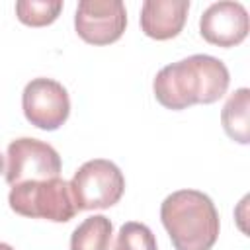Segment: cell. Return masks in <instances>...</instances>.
<instances>
[{
  "label": "cell",
  "mask_w": 250,
  "mask_h": 250,
  "mask_svg": "<svg viewBox=\"0 0 250 250\" xmlns=\"http://www.w3.org/2000/svg\"><path fill=\"white\" fill-rule=\"evenodd\" d=\"M62 10L61 0H20L16 2V16L23 25L45 27L51 25Z\"/></svg>",
  "instance_id": "cell-12"
},
{
  "label": "cell",
  "mask_w": 250,
  "mask_h": 250,
  "mask_svg": "<svg viewBox=\"0 0 250 250\" xmlns=\"http://www.w3.org/2000/svg\"><path fill=\"white\" fill-rule=\"evenodd\" d=\"M21 107L33 127L55 131L70 115V98L61 82L53 78H33L23 88Z\"/></svg>",
  "instance_id": "cell-6"
},
{
  "label": "cell",
  "mask_w": 250,
  "mask_h": 250,
  "mask_svg": "<svg viewBox=\"0 0 250 250\" xmlns=\"http://www.w3.org/2000/svg\"><path fill=\"white\" fill-rule=\"evenodd\" d=\"M76 211L113 207L125 191V178L119 166L105 158L84 162L68 182Z\"/></svg>",
  "instance_id": "cell-4"
},
{
  "label": "cell",
  "mask_w": 250,
  "mask_h": 250,
  "mask_svg": "<svg viewBox=\"0 0 250 250\" xmlns=\"http://www.w3.org/2000/svg\"><path fill=\"white\" fill-rule=\"evenodd\" d=\"M188 12V0H145L141 8V29L156 41L172 39L184 29Z\"/></svg>",
  "instance_id": "cell-9"
},
{
  "label": "cell",
  "mask_w": 250,
  "mask_h": 250,
  "mask_svg": "<svg viewBox=\"0 0 250 250\" xmlns=\"http://www.w3.org/2000/svg\"><path fill=\"white\" fill-rule=\"evenodd\" d=\"M127 10L121 0H82L76 8L74 29L90 45H109L121 39Z\"/></svg>",
  "instance_id": "cell-7"
},
{
  "label": "cell",
  "mask_w": 250,
  "mask_h": 250,
  "mask_svg": "<svg viewBox=\"0 0 250 250\" xmlns=\"http://www.w3.org/2000/svg\"><path fill=\"white\" fill-rule=\"evenodd\" d=\"M4 172V158H2V152H0V174Z\"/></svg>",
  "instance_id": "cell-15"
},
{
  "label": "cell",
  "mask_w": 250,
  "mask_h": 250,
  "mask_svg": "<svg viewBox=\"0 0 250 250\" xmlns=\"http://www.w3.org/2000/svg\"><path fill=\"white\" fill-rule=\"evenodd\" d=\"M8 203L14 213L29 219L68 223L76 215L68 182H64L61 176L12 186Z\"/></svg>",
  "instance_id": "cell-3"
},
{
  "label": "cell",
  "mask_w": 250,
  "mask_h": 250,
  "mask_svg": "<svg viewBox=\"0 0 250 250\" xmlns=\"http://www.w3.org/2000/svg\"><path fill=\"white\" fill-rule=\"evenodd\" d=\"M6 158V182L10 188L23 182L59 178L62 170V160L59 152L49 143L33 137H21L12 141L8 145Z\"/></svg>",
  "instance_id": "cell-5"
},
{
  "label": "cell",
  "mask_w": 250,
  "mask_h": 250,
  "mask_svg": "<svg viewBox=\"0 0 250 250\" xmlns=\"http://www.w3.org/2000/svg\"><path fill=\"white\" fill-rule=\"evenodd\" d=\"M221 123L229 139L240 145L250 143V90L238 88L229 96L221 111Z\"/></svg>",
  "instance_id": "cell-10"
},
{
  "label": "cell",
  "mask_w": 250,
  "mask_h": 250,
  "mask_svg": "<svg viewBox=\"0 0 250 250\" xmlns=\"http://www.w3.org/2000/svg\"><path fill=\"white\" fill-rule=\"evenodd\" d=\"M0 250H14L10 244H6V242H0Z\"/></svg>",
  "instance_id": "cell-14"
},
{
  "label": "cell",
  "mask_w": 250,
  "mask_h": 250,
  "mask_svg": "<svg viewBox=\"0 0 250 250\" xmlns=\"http://www.w3.org/2000/svg\"><path fill=\"white\" fill-rule=\"evenodd\" d=\"M160 221L174 250H211L219 238V213L199 189H178L160 205Z\"/></svg>",
  "instance_id": "cell-2"
},
{
  "label": "cell",
  "mask_w": 250,
  "mask_h": 250,
  "mask_svg": "<svg viewBox=\"0 0 250 250\" xmlns=\"http://www.w3.org/2000/svg\"><path fill=\"white\" fill-rule=\"evenodd\" d=\"M230 74L227 64L211 55H191L162 66L152 92L166 109H186L193 104H215L229 90Z\"/></svg>",
  "instance_id": "cell-1"
},
{
  "label": "cell",
  "mask_w": 250,
  "mask_h": 250,
  "mask_svg": "<svg viewBox=\"0 0 250 250\" xmlns=\"http://www.w3.org/2000/svg\"><path fill=\"white\" fill-rule=\"evenodd\" d=\"M250 29L248 12L240 2H215L199 18L201 37L217 47L240 45Z\"/></svg>",
  "instance_id": "cell-8"
},
{
  "label": "cell",
  "mask_w": 250,
  "mask_h": 250,
  "mask_svg": "<svg viewBox=\"0 0 250 250\" xmlns=\"http://www.w3.org/2000/svg\"><path fill=\"white\" fill-rule=\"evenodd\" d=\"M113 250H158L152 230L145 223L129 221L121 225Z\"/></svg>",
  "instance_id": "cell-13"
},
{
  "label": "cell",
  "mask_w": 250,
  "mask_h": 250,
  "mask_svg": "<svg viewBox=\"0 0 250 250\" xmlns=\"http://www.w3.org/2000/svg\"><path fill=\"white\" fill-rule=\"evenodd\" d=\"M113 225L104 215L84 219L70 234V250H109Z\"/></svg>",
  "instance_id": "cell-11"
}]
</instances>
